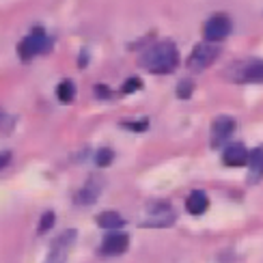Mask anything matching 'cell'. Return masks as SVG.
I'll use <instances>...</instances> for the list:
<instances>
[{
    "mask_svg": "<svg viewBox=\"0 0 263 263\" xmlns=\"http://www.w3.org/2000/svg\"><path fill=\"white\" fill-rule=\"evenodd\" d=\"M177 63H179V54L175 43L171 41H160L156 46L147 48L138 59L140 67L151 73H171L177 67Z\"/></svg>",
    "mask_w": 263,
    "mask_h": 263,
    "instance_id": "obj_1",
    "label": "cell"
},
{
    "mask_svg": "<svg viewBox=\"0 0 263 263\" xmlns=\"http://www.w3.org/2000/svg\"><path fill=\"white\" fill-rule=\"evenodd\" d=\"M76 239H78V231H76V229H67V231H63L59 237H54L46 263H65L69 250L76 244Z\"/></svg>",
    "mask_w": 263,
    "mask_h": 263,
    "instance_id": "obj_2",
    "label": "cell"
},
{
    "mask_svg": "<svg viewBox=\"0 0 263 263\" xmlns=\"http://www.w3.org/2000/svg\"><path fill=\"white\" fill-rule=\"evenodd\" d=\"M218 54H220V50H218L216 46H212V41H205V43H199L192 54L188 57V69L192 71H203L207 69L210 65L218 59Z\"/></svg>",
    "mask_w": 263,
    "mask_h": 263,
    "instance_id": "obj_3",
    "label": "cell"
},
{
    "mask_svg": "<svg viewBox=\"0 0 263 263\" xmlns=\"http://www.w3.org/2000/svg\"><path fill=\"white\" fill-rule=\"evenodd\" d=\"M46 48H48V35H46V30H43V28H35V30H32L30 35L17 46V54H20L22 61H30L32 57L41 54Z\"/></svg>",
    "mask_w": 263,
    "mask_h": 263,
    "instance_id": "obj_4",
    "label": "cell"
},
{
    "mask_svg": "<svg viewBox=\"0 0 263 263\" xmlns=\"http://www.w3.org/2000/svg\"><path fill=\"white\" fill-rule=\"evenodd\" d=\"M231 28H233V24H231V20H229V15L216 13V15H212L210 20L205 22V26H203V37H205V41H212V43L222 41V39L229 37Z\"/></svg>",
    "mask_w": 263,
    "mask_h": 263,
    "instance_id": "obj_5",
    "label": "cell"
},
{
    "mask_svg": "<svg viewBox=\"0 0 263 263\" xmlns=\"http://www.w3.org/2000/svg\"><path fill=\"white\" fill-rule=\"evenodd\" d=\"M231 78L235 82H263V63L253 61V63L235 65L231 69Z\"/></svg>",
    "mask_w": 263,
    "mask_h": 263,
    "instance_id": "obj_6",
    "label": "cell"
},
{
    "mask_svg": "<svg viewBox=\"0 0 263 263\" xmlns=\"http://www.w3.org/2000/svg\"><path fill=\"white\" fill-rule=\"evenodd\" d=\"M235 132V119L231 117H218L212 123V147H220L222 142L231 138Z\"/></svg>",
    "mask_w": 263,
    "mask_h": 263,
    "instance_id": "obj_7",
    "label": "cell"
},
{
    "mask_svg": "<svg viewBox=\"0 0 263 263\" xmlns=\"http://www.w3.org/2000/svg\"><path fill=\"white\" fill-rule=\"evenodd\" d=\"M127 246H129V237L125 233H115L112 231L110 235L104 237L100 253L106 255V257H117V255H123L127 250Z\"/></svg>",
    "mask_w": 263,
    "mask_h": 263,
    "instance_id": "obj_8",
    "label": "cell"
},
{
    "mask_svg": "<svg viewBox=\"0 0 263 263\" xmlns=\"http://www.w3.org/2000/svg\"><path fill=\"white\" fill-rule=\"evenodd\" d=\"M248 156H250V151L244 145H231L224 149L222 162H224V166H244V164H248Z\"/></svg>",
    "mask_w": 263,
    "mask_h": 263,
    "instance_id": "obj_9",
    "label": "cell"
},
{
    "mask_svg": "<svg viewBox=\"0 0 263 263\" xmlns=\"http://www.w3.org/2000/svg\"><path fill=\"white\" fill-rule=\"evenodd\" d=\"M207 207H210V199H207V194L203 190H194L188 194V199H185V210H188L192 216L205 214Z\"/></svg>",
    "mask_w": 263,
    "mask_h": 263,
    "instance_id": "obj_10",
    "label": "cell"
},
{
    "mask_svg": "<svg viewBox=\"0 0 263 263\" xmlns=\"http://www.w3.org/2000/svg\"><path fill=\"white\" fill-rule=\"evenodd\" d=\"M100 192H102L100 183L91 179L89 183L84 185V188H80V190H78V194L73 196V201H76V205H82V207L93 205V203L97 201V196H100Z\"/></svg>",
    "mask_w": 263,
    "mask_h": 263,
    "instance_id": "obj_11",
    "label": "cell"
},
{
    "mask_svg": "<svg viewBox=\"0 0 263 263\" xmlns=\"http://www.w3.org/2000/svg\"><path fill=\"white\" fill-rule=\"evenodd\" d=\"M97 224H100L102 229H110V231H115V229H121L125 224V220L121 218V214L117 212H102L100 216H97Z\"/></svg>",
    "mask_w": 263,
    "mask_h": 263,
    "instance_id": "obj_12",
    "label": "cell"
},
{
    "mask_svg": "<svg viewBox=\"0 0 263 263\" xmlns=\"http://www.w3.org/2000/svg\"><path fill=\"white\" fill-rule=\"evenodd\" d=\"M248 168H250V175H253V181H257L263 175V147H257V149L250 151Z\"/></svg>",
    "mask_w": 263,
    "mask_h": 263,
    "instance_id": "obj_13",
    "label": "cell"
},
{
    "mask_svg": "<svg viewBox=\"0 0 263 263\" xmlns=\"http://www.w3.org/2000/svg\"><path fill=\"white\" fill-rule=\"evenodd\" d=\"M73 93H76V89H73V82L71 80H63L57 86V97H59L63 104H69L73 100Z\"/></svg>",
    "mask_w": 263,
    "mask_h": 263,
    "instance_id": "obj_14",
    "label": "cell"
},
{
    "mask_svg": "<svg viewBox=\"0 0 263 263\" xmlns=\"http://www.w3.org/2000/svg\"><path fill=\"white\" fill-rule=\"evenodd\" d=\"M112 158H115V153H112V149H100L95 153V164L100 168H106L108 164H112Z\"/></svg>",
    "mask_w": 263,
    "mask_h": 263,
    "instance_id": "obj_15",
    "label": "cell"
},
{
    "mask_svg": "<svg viewBox=\"0 0 263 263\" xmlns=\"http://www.w3.org/2000/svg\"><path fill=\"white\" fill-rule=\"evenodd\" d=\"M54 220H57V216H54V212H46L41 216V220H39V227H37V233L43 235V233H48L50 229L54 227Z\"/></svg>",
    "mask_w": 263,
    "mask_h": 263,
    "instance_id": "obj_16",
    "label": "cell"
},
{
    "mask_svg": "<svg viewBox=\"0 0 263 263\" xmlns=\"http://www.w3.org/2000/svg\"><path fill=\"white\" fill-rule=\"evenodd\" d=\"M192 89H194L192 80H181L179 86H177V97L179 100H188V97L192 95Z\"/></svg>",
    "mask_w": 263,
    "mask_h": 263,
    "instance_id": "obj_17",
    "label": "cell"
},
{
    "mask_svg": "<svg viewBox=\"0 0 263 263\" xmlns=\"http://www.w3.org/2000/svg\"><path fill=\"white\" fill-rule=\"evenodd\" d=\"M121 125L127 129H134V132H145L149 127V121L147 119H140V121H123Z\"/></svg>",
    "mask_w": 263,
    "mask_h": 263,
    "instance_id": "obj_18",
    "label": "cell"
},
{
    "mask_svg": "<svg viewBox=\"0 0 263 263\" xmlns=\"http://www.w3.org/2000/svg\"><path fill=\"white\" fill-rule=\"evenodd\" d=\"M138 89H142V82H140V78H129V80H125L123 82V93H134V91H138Z\"/></svg>",
    "mask_w": 263,
    "mask_h": 263,
    "instance_id": "obj_19",
    "label": "cell"
},
{
    "mask_svg": "<svg viewBox=\"0 0 263 263\" xmlns=\"http://www.w3.org/2000/svg\"><path fill=\"white\" fill-rule=\"evenodd\" d=\"M95 95H97V97H110L112 93H110V91H108V89H106V86H104V84H97V86H95Z\"/></svg>",
    "mask_w": 263,
    "mask_h": 263,
    "instance_id": "obj_20",
    "label": "cell"
},
{
    "mask_svg": "<svg viewBox=\"0 0 263 263\" xmlns=\"http://www.w3.org/2000/svg\"><path fill=\"white\" fill-rule=\"evenodd\" d=\"M11 162V153L9 151H5V153H0V171H3L5 166H7V164Z\"/></svg>",
    "mask_w": 263,
    "mask_h": 263,
    "instance_id": "obj_21",
    "label": "cell"
},
{
    "mask_svg": "<svg viewBox=\"0 0 263 263\" xmlns=\"http://www.w3.org/2000/svg\"><path fill=\"white\" fill-rule=\"evenodd\" d=\"M7 121H9V119H7V117H5V115H3V112H0V127H3V125H5V123H7Z\"/></svg>",
    "mask_w": 263,
    "mask_h": 263,
    "instance_id": "obj_22",
    "label": "cell"
}]
</instances>
